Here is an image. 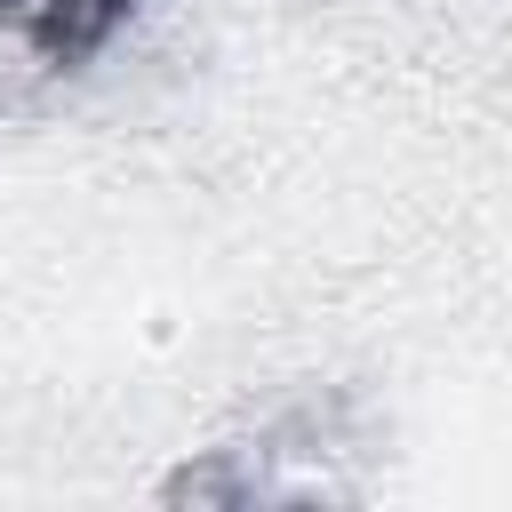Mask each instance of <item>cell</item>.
<instances>
[{"instance_id":"6da1fadb","label":"cell","mask_w":512,"mask_h":512,"mask_svg":"<svg viewBox=\"0 0 512 512\" xmlns=\"http://www.w3.org/2000/svg\"><path fill=\"white\" fill-rule=\"evenodd\" d=\"M120 8H128V0H0V16H8V24H32L40 48H56V56L96 48Z\"/></svg>"}]
</instances>
